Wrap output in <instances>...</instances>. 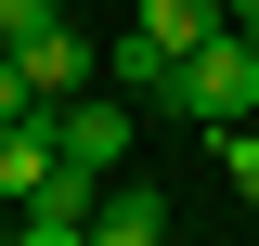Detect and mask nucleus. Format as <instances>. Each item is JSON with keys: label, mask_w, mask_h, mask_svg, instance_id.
Returning a JSON list of instances; mask_svg holds the SVG:
<instances>
[{"label": "nucleus", "mask_w": 259, "mask_h": 246, "mask_svg": "<svg viewBox=\"0 0 259 246\" xmlns=\"http://www.w3.org/2000/svg\"><path fill=\"white\" fill-rule=\"evenodd\" d=\"M168 117H194V130H233V117H259V26H207L182 65H168Z\"/></svg>", "instance_id": "nucleus-1"}, {"label": "nucleus", "mask_w": 259, "mask_h": 246, "mask_svg": "<svg viewBox=\"0 0 259 246\" xmlns=\"http://www.w3.org/2000/svg\"><path fill=\"white\" fill-rule=\"evenodd\" d=\"M52 143H65V169L117 182V155H130V91H65V104H52Z\"/></svg>", "instance_id": "nucleus-2"}, {"label": "nucleus", "mask_w": 259, "mask_h": 246, "mask_svg": "<svg viewBox=\"0 0 259 246\" xmlns=\"http://www.w3.org/2000/svg\"><path fill=\"white\" fill-rule=\"evenodd\" d=\"M52 155H65V143H52V104H26V117H0V208H26V194L52 182Z\"/></svg>", "instance_id": "nucleus-3"}, {"label": "nucleus", "mask_w": 259, "mask_h": 246, "mask_svg": "<svg viewBox=\"0 0 259 246\" xmlns=\"http://www.w3.org/2000/svg\"><path fill=\"white\" fill-rule=\"evenodd\" d=\"M91 246H168V194L156 182H104L91 194Z\"/></svg>", "instance_id": "nucleus-4"}, {"label": "nucleus", "mask_w": 259, "mask_h": 246, "mask_svg": "<svg viewBox=\"0 0 259 246\" xmlns=\"http://www.w3.org/2000/svg\"><path fill=\"white\" fill-rule=\"evenodd\" d=\"M13 65H26L39 91L65 104V91H91V65H104V52H91V39H78V13H65V26H39V39H13Z\"/></svg>", "instance_id": "nucleus-5"}, {"label": "nucleus", "mask_w": 259, "mask_h": 246, "mask_svg": "<svg viewBox=\"0 0 259 246\" xmlns=\"http://www.w3.org/2000/svg\"><path fill=\"white\" fill-rule=\"evenodd\" d=\"M130 26H143V39H168V52H194V39H207V26H233V13H221V0H130Z\"/></svg>", "instance_id": "nucleus-6"}, {"label": "nucleus", "mask_w": 259, "mask_h": 246, "mask_svg": "<svg viewBox=\"0 0 259 246\" xmlns=\"http://www.w3.org/2000/svg\"><path fill=\"white\" fill-rule=\"evenodd\" d=\"M168 65H182V52H168V39H143V26H130L117 52H104V78H117L130 104H156V91H168Z\"/></svg>", "instance_id": "nucleus-7"}, {"label": "nucleus", "mask_w": 259, "mask_h": 246, "mask_svg": "<svg viewBox=\"0 0 259 246\" xmlns=\"http://www.w3.org/2000/svg\"><path fill=\"white\" fill-rule=\"evenodd\" d=\"M207 155H221V182H233V194L259 208V117H233V130H207Z\"/></svg>", "instance_id": "nucleus-8"}, {"label": "nucleus", "mask_w": 259, "mask_h": 246, "mask_svg": "<svg viewBox=\"0 0 259 246\" xmlns=\"http://www.w3.org/2000/svg\"><path fill=\"white\" fill-rule=\"evenodd\" d=\"M0 26H13V39H39V26H65V0H0Z\"/></svg>", "instance_id": "nucleus-9"}, {"label": "nucleus", "mask_w": 259, "mask_h": 246, "mask_svg": "<svg viewBox=\"0 0 259 246\" xmlns=\"http://www.w3.org/2000/svg\"><path fill=\"white\" fill-rule=\"evenodd\" d=\"M26 104H52V91H39V78H26V65H13V52H0V117H26Z\"/></svg>", "instance_id": "nucleus-10"}, {"label": "nucleus", "mask_w": 259, "mask_h": 246, "mask_svg": "<svg viewBox=\"0 0 259 246\" xmlns=\"http://www.w3.org/2000/svg\"><path fill=\"white\" fill-rule=\"evenodd\" d=\"M221 13H233V26H259V0H221Z\"/></svg>", "instance_id": "nucleus-11"}, {"label": "nucleus", "mask_w": 259, "mask_h": 246, "mask_svg": "<svg viewBox=\"0 0 259 246\" xmlns=\"http://www.w3.org/2000/svg\"><path fill=\"white\" fill-rule=\"evenodd\" d=\"M65 13H91V0H65Z\"/></svg>", "instance_id": "nucleus-12"}, {"label": "nucleus", "mask_w": 259, "mask_h": 246, "mask_svg": "<svg viewBox=\"0 0 259 246\" xmlns=\"http://www.w3.org/2000/svg\"><path fill=\"white\" fill-rule=\"evenodd\" d=\"M0 52H13V26H0Z\"/></svg>", "instance_id": "nucleus-13"}, {"label": "nucleus", "mask_w": 259, "mask_h": 246, "mask_svg": "<svg viewBox=\"0 0 259 246\" xmlns=\"http://www.w3.org/2000/svg\"><path fill=\"white\" fill-rule=\"evenodd\" d=\"M0 246H13V233H0Z\"/></svg>", "instance_id": "nucleus-14"}]
</instances>
